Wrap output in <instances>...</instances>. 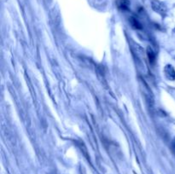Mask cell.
Wrapping results in <instances>:
<instances>
[{"instance_id":"6da1fadb","label":"cell","mask_w":175,"mask_h":174,"mask_svg":"<svg viewBox=\"0 0 175 174\" xmlns=\"http://www.w3.org/2000/svg\"><path fill=\"white\" fill-rule=\"evenodd\" d=\"M151 5H152V9L157 12V13L161 14V15H164L167 12V7L163 3L160 2L158 0H153L152 3H151Z\"/></svg>"},{"instance_id":"7a4b0ae2","label":"cell","mask_w":175,"mask_h":174,"mask_svg":"<svg viewBox=\"0 0 175 174\" xmlns=\"http://www.w3.org/2000/svg\"><path fill=\"white\" fill-rule=\"evenodd\" d=\"M164 73L166 77L169 80H175V70L171 65H167L164 68Z\"/></svg>"},{"instance_id":"3957f363","label":"cell","mask_w":175,"mask_h":174,"mask_svg":"<svg viewBox=\"0 0 175 174\" xmlns=\"http://www.w3.org/2000/svg\"><path fill=\"white\" fill-rule=\"evenodd\" d=\"M147 56H148V59H149V63L152 65L155 64V61H156V55H155L154 50L149 46L147 48Z\"/></svg>"},{"instance_id":"277c9868","label":"cell","mask_w":175,"mask_h":174,"mask_svg":"<svg viewBox=\"0 0 175 174\" xmlns=\"http://www.w3.org/2000/svg\"><path fill=\"white\" fill-rule=\"evenodd\" d=\"M130 23L133 26V28H134L135 29H141L142 28V25L140 24V22L137 20L134 17H131L130 18Z\"/></svg>"},{"instance_id":"5b68a950","label":"cell","mask_w":175,"mask_h":174,"mask_svg":"<svg viewBox=\"0 0 175 174\" xmlns=\"http://www.w3.org/2000/svg\"><path fill=\"white\" fill-rule=\"evenodd\" d=\"M129 5V2L127 0H120L118 2V7L121 9H126Z\"/></svg>"},{"instance_id":"8992f818","label":"cell","mask_w":175,"mask_h":174,"mask_svg":"<svg viewBox=\"0 0 175 174\" xmlns=\"http://www.w3.org/2000/svg\"><path fill=\"white\" fill-rule=\"evenodd\" d=\"M174 147H175V142H174Z\"/></svg>"}]
</instances>
